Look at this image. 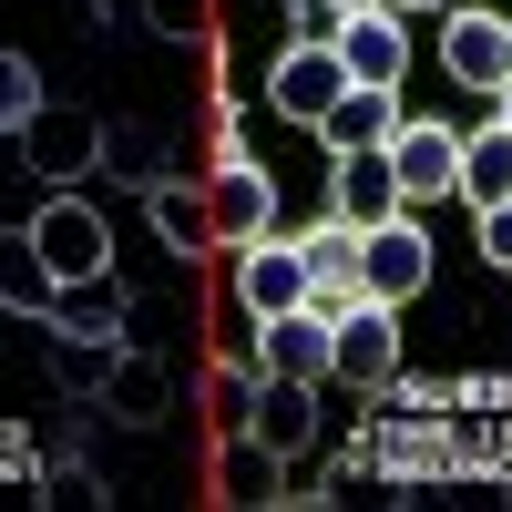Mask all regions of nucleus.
Segmentation results:
<instances>
[{
  "mask_svg": "<svg viewBox=\"0 0 512 512\" xmlns=\"http://www.w3.org/2000/svg\"><path fill=\"white\" fill-rule=\"evenodd\" d=\"M154 31H164V41H185V31H195V0H154Z\"/></svg>",
  "mask_w": 512,
  "mask_h": 512,
  "instance_id": "nucleus-24",
  "label": "nucleus"
},
{
  "mask_svg": "<svg viewBox=\"0 0 512 512\" xmlns=\"http://www.w3.org/2000/svg\"><path fill=\"white\" fill-rule=\"evenodd\" d=\"M441 72L461 82V93H512V11H482V0H461V11H441Z\"/></svg>",
  "mask_w": 512,
  "mask_h": 512,
  "instance_id": "nucleus-2",
  "label": "nucleus"
},
{
  "mask_svg": "<svg viewBox=\"0 0 512 512\" xmlns=\"http://www.w3.org/2000/svg\"><path fill=\"white\" fill-rule=\"evenodd\" d=\"M103 410L134 420V431H154V420L175 410V369H164L154 349H113V369H103Z\"/></svg>",
  "mask_w": 512,
  "mask_h": 512,
  "instance_id": "nucleus-14",
  "label": "nucleus"
},
{
  "mask_svg": "<svg viewBox=\"0 0 512 512\" xmlns=\"http://www.w3.org/2000/svg\"><path fill=\"white\" fill-rule=\"evenodd\" d=\"M328 11H379V0H328Z\"/></svg>",
  "mask_w": 512,
  "mask_h": 512,
  "instance_id": "nucleus-26",
  "label": "nucleus"
},
{
  "mask_svg": "<svg viewBox=\"0 0 512 512\" xmlns=\"http://www.w3.org/2000/svg\"><path fill=\"white\" fill-rule=\"evenodd\" d=\"M144 195H154V226H164V246H175V256H205V246H216V236H205V195H185L175 175L144 185Z\"/></svg>",
  "mask_w": 512,
  "mask_h": 512,
  "instance_id": "nucleus-19",
  "label": "nucleus"
},
{
  "mask_svg": "<svg viewBox=\"0 0 512 512\" xmlns=\"http://www.w3.org/2000/svg\"><path fill=\"white\" fill-rule=\"evenodd\" d=\"M338 21L349 11H328V0H287V41H338Z\"/></svg>",
  "mask_w": 512,
  "mask_h": 512,
  "instance_id": "nucleus-22",
  "label": "nucleus"
},
{
  "mask_svg": "<svg viewBox=\"0 0 512 512\" xmlns=\"http://www.w3.org/2000/svg\"><path fill=\"white\" fill-rule=\"evenodd\" d=\"M338 62H349V82L400 93V72H410V21H400V11H349V21H338Z\"/></svg>",
  "mask_w": 512,
  "mask_h": 512,
  "instance_id": "nucleus-13",
  "label": "nucleus"
},
{
  "mask_svg": "<svg viewBox=\"0 0 512 512\" xmlns=\"http://www.w3.org/2000/svg\"><path fill=\"white\" fill-rule=\"evenodd\" d=\"M461 195H472V205H502L512 195V123L502 113L482 123V134H461Z\"/></svg>",
  "mask_w": 512,
  "mask_h": 512,
  "instance_id": "nucleus-17",
  "label": "nucleus"
},
{
  "mask_svg": "<svg viewBox=\"0 0 512 512\" xmlns=\"http://www.w3.org/2000/svg\"><path fill=\"white\" fill-rule=\"evenodd\" d=\"M31 113H41V72H31V62L11 52V62H0V123H11V134H21Z\"/></svg>",
  "mask_w": 512,
  "mask_h": 512,
  "instance_id": "nucleus-21",
  "label": "nucleus"
},
{
  "mask_svg": "<svg viewBox=\"0 0 512 512\" xmlns=\"http://www.w3.org/2000/svg\"><path fill=\"white\" fill-rule=\"evenodd\" d=\"M236 431H256V441H267L277 461H297V451H308V431H318V379H277V369H267Z\"/></svg>",
  "mask_w": 512,
  "mask_h": 512,
  "instance_id": "nucleus-12",
  "label": "nucleus"
},
{
  "mask_svg": "<svg viewBox=\"0 0 512 512\" xmlns=\"http://www.w3.org/2000/svg\"><path fill=\"white\" fill-rule=\"evenodd\" d=\"M390 134H400V93H379V82H349V93H338V113L318 123L328 154H379Z\"/></svg>",
  "mask_w": 512,
  "mask_h": 512,
  "instance_id": "nucleus-16",
  "label": "nucleus"
},
{
  "mask_svg": "<svg viewBox=\"0 0 512 512\" xmlns=\"http://www.w3.org/2000/svg\"><path fill=\"white\" fill-rule=\"evenodd\" d=\"M297 246H308L318 308H349V297H369V287H359V256H369V236H359L349 216H318V226H297Z\"/></svg>",
  "mask_w": 512,
  "mask_h": 512,
  "instance_id": "nucleus-15",
  "label": "nucleus"
},
{
  "mask_svg": "<svg viewBox=\"0 0 512 512\" xmlns=\"http://www.w3.org/2000/svg\"><path fill=\"white\" fill-rule=\"evenodd\" d=\"M21 246H31V267L52 277V287L113 277V216H103V205H82V195H41V216L21 226Z\"/></svg>",
  "mask_w": 512,
  "mask_h": 512,
  "instance_id": "nucleus-1",
  "label": "nucleus"
},
{
  "mask_svg": "<svg viewBox=\"0 0 512 512\" xmlns=\"http://www.w3.org/2000/svg\"><path fill=\"white\" fill-rule=\"evenodd\" d=\"M379 11H400V21H410V11H461V0H379Z\"/></svg>",
  "mask_w": 512,
  "mask_h": 512,
  "instance_id": "nucleus-25",
  "label": "nucleus"
},
{
  "mask_svg": "<svg viewBox=\"0 0 512 512\" xmlns=\"http://www.w3.org/2000/svg\"><path fill=\"white\" fill-rule=\"evenodd\" d=\"M492 113H502V123H512V93H502V103H492Z\"/></svg>",
  "mask_w": 512,
  "mask_h": 512,
  "instance_id": "nucleus-27",
  "label": "nucleus"
},
{
  "mask_svg": "<svg viewBox=\"0 0 512 512\" xmlns=\"http://www.w3.org/2000/svg\"><path fill=\"white\" fill-rule=\"evenodd\" d=\"M103 164L123 185H164V144L144 134V123H103Z\"/></svg>",
  "mask_w": 512,
  "mask_h": 512,
  "instance_id": "nucleus-20",
  "label": "nucleus"
},
{
  "mask_svg": "<svg viewBox=\"0 0 512 512\" xmlns=\"http://www.w3.org/2000/svg\"><path fill=\"white\" fill-rule=\"evenodd\" d=\"M308 297H318V277H308V246H297L287 226H277V236H256V246H236V308H246V328H256V318L308 308Z\"/></svg>",
  "mask_w": 512,
  "mask_h": 512,
  "instance_id": "nucleus-3",
  "label": "nucleus"
},
{
  "mask_svg": "<svg viewBox=\"0 0 512 512\" xmlns=\"http://www.w3.org/2000/svg\"><path fill=\"white\" fill-rule=\"evenodd\" d=\"M338 379L349 390H390L400 379V308L390 297H349L338 308Z\"/></svg>",
  "mask_w": 512,
  "mask_h": 512,
  "instance_id": "nucleus-8",
  "label": "nucleus"
},
{
  "mask_svg": "<svg viewBox=\"0 0 512 512\" xmlns=\"http://www.w3.org/2000/svg\"><path fill=\"white\" fill-rule=\"evenodd\" d=\"M379 154H390V175H400L410 205L461 195V123H420V113H400V134L379 144Z\"/></svg>",
  "mask_w": 512,
  "mask_h": 512,
  "instance_id": "nucleus-6",
  "label": "nucleus"
},
{
  "mask_svg": "<svg viewBox=\"0 0 512 512\" xmlns=\"http://www.w3.org/2000/svg\"><path fill=\"white\" fill-rule=\"evenodd\" d=\"M256 369L277 379H338V308H287V318H256Z\"/></svg>",
  "mask_w": 512,
  "mask_h": 512,
  "instance_id": "nucleus-7",
  "label": "nucleus"
},
{
  "mask_svg": "<svg viewBox=\"0 0 512 512\" xmlns=\"http://www.w3.org/2000/svg\"><path fill=\"white\" fill-rule=\"evenodd\" d=\"M205 236H216L226 256H236V246H256V236H277V175H267L256 154L205 175Z\"/></svg>",
  "mask_w": 512,
  "mask_h": 512,
  "instance_id": "nucleus-5",
  "label": "nucleus"
},
{
  "mask_svg": "<svg viewBox=\"0 0 512 512\" xmlns=\"http://www.w3.org/2000/svg\"><path fill=\"white\" fill-rule=\"evenodd\" d=\"M328 216H349L359 236H369V226H390V216H410V195H400V175H390V154H328Z\"/></svg>",
  "mask_w": 512,
  "mask_h": 512,
  "instance_id": "nucleus-11",
  "label": "nucleus"
},
{
  "mask_svg": "<svg viewBox=\"0 0 512 512\" xmlns=\"http://www.w3.org/2000/svg\"><path fill=\"white\" fill-rule=\"evenodd\" d=\"M472 216H482V256L512 277V195H502V205H472Z\"/></svg>",
  "mask_w": 512,
  "mask_h": 512,
  "instance_id": "nucleus-23",
  "label": "nucleus"
},
{
  "mask_svg": "<svg viewBox=\"0 0 512 512\" xmlns=\"http://www.w3.org/2000/svg\"><path fill=\"white\" fill-rule=\"evenodd\" d=\"M359 287H369V297H390V308H410V297L431 287V226H420V216H390V226H369Z\"/></svg>",
  "mask_w": 512,
  "mask_h": 512,
  "instance_id": "nucleus-10",
  "label": "nucleus"
},
{
  "mask_svg": "<svg viewBox=\"0 0 512 512\" xmlns=\"http://www.w3.org/2000/svg\"><path fill=\"white\" fill-rule=\"evenodd\" d=\"M338 93H349V62H338V41H287V52L267 62V103L287 113V123H318L338 113Z\"/></svg>",
  "mask_w": 512,
  "mask_h": 512,
  "instance_id": "nucleus-4",
  "label": "nucleus"
},
{
  "mask_svg": "<svg viewBox=\"0 0 512 512\" xmlns=\"http://www.w3.org/2000/svg\"><path fill=\"white\" fill-rule=\"evenodd\" d=\"M21 164H31V175H52V185L93 175V164H103V113H62V103H41V113L21 123Z\"/></svg>",
  "mask_w": 512,
  "mask_h": 512,
  "instance_id": "nucleus-9",
  "label": "nucleus"
},
{
  "mask_svg": "<svg viewBox=\"0 0 512 512\" xmlns=\"http://www.w3.org/2000/svg\"><path fill=\"white\" fill-rule=\"evenodd\" d=\"M277 472H287V461L256 441V431H236V441L216 451V492H226V502H287V492H277Z\"/></svg>",
  "mask_w": 512,
  "mask_h": 512,
  "instance_id": "nucleus-18",
  "label": "nucleus"
}]
</instances>
